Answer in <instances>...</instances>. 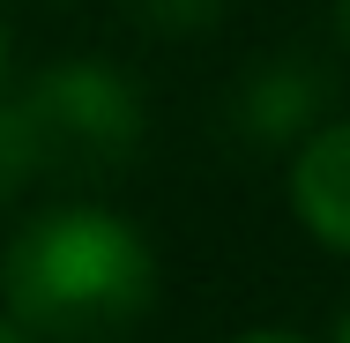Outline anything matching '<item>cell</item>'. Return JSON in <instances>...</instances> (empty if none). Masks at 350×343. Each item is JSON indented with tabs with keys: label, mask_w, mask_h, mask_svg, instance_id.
Listing matches in <instances>:
<instances>
[{
	"label": "cell",
	"mask_w": 350,
	"mask_h": 343,
	"mask_svg": "<svg viewBox=\"0 0 350 343\" xmlns=\"http://www.w3.org/2000/svg\"><path fill=\"white\" fill-rule=\"evenodd\" d=\"M0 298L30 343H120L157 298V262L112 209L60 202L8 239Z\"/></svg>",
	"instance_id": "6da1fadb"
},
{
	"label": "cell",
	"mask_w": 350,
	"mask_h": 343,
	"mask_svg": "<svg viewBox=\"0 0 350 343\" xmlns=\"http://www.w3.org/2000/svg\"><path fill=\"white\" fill-rule=\"evenodd\" d=\"M8 127L23 142L30 187L38 179H97V172H120L135 157L142 105L127 90V75L97 68V60H68V68H45L8 105Z\"/></svg>",
	"instance_id": "7a4b0ae2"
},
{
	"label": "cell",
	"mask_w": 350,
	"mask_h": 343,
	"mask_svg": "<svg viewBox=\"0 0 350 343\" xmlns=\"http://www.w3.org/2000/svg\"><path fill=\"white\" fill-rule=\"evenodd\" d=\"M291 209L313 239H328L336 254H350V120L336 127H313L298 142V164H291Z\"/></svg>",
	"instance_id": "3957f363"
},
{
	"label": "cell",
	"mask_w": 350,
	"mask_h": 343,
	"mask_svg": "<svg viewBox=\"0 0 350 343\" xmlns=\"http://www.w3.org/2000/svg\"><path fill=\"white\" fill-rule=\"evenodd\" d=\"M321 97H328V75L313 68V60H298V53H283V60L246 75V90H239V127L254 142H283V135H298V127H313Z\"/></svg>",
	"instance_id": "277c9868"
},
{
	"label": "cell",
	"mask_w": 350,
	"mask_h": 343,
	"mask_svg": "<svg viewBox=\"0 0 350 343\" xmlns=\"http://www.w3.org/2000/svg\"><path fill=\"white\" fill-rule=\"evenodd\" d=\"M216 8L224 0H135V15L157 30H202V23H216Z\"/></svg>",
	"instance_id": "5b68a950"
},
{
	"label": "cell",
	"mask_w": 350,
	"mask_h": 343,
	"mask_svg": "<svg viewBox=\"0 0 350 343\" xmlns=\"http://www.w3.org/2000/svg\"><path fill=\"white\" fill-rule=\"evenodd\" d=\"M23 187H30V164H23V142L8 127V105H0V202H15Z\"/></svg>",
	"instance_id": "8992f818"
},
{
	"label": "cell",
	"mask_w": 350,
	"mask_h": 343,
	"mask_svg": "<svg viewBox=\"0 0 350 343\" xmlns=\"http://www.w3.org/2000/svg\"><path fill=\"white\" fill-rule=\"evenodd\" d=\"M0 343H30V336H23V329H15V321H0Z\"/></svg>",
	"instance_id": "52a82bcc"
},
{
	"label": "cell",
	"mask_w": 350,
	"mask_h": 343,
	"mask_svg": "<svg viewBox=\"0 0 350 343\" xmlns=\"http://www.w3.org/2000/svg\"><path fill=\"white\" fill-rule=\"evenodd\" d=\"M239 343H306V336H239Z\"/></svg>",
	"instance_id": "ba28073f"
},
{
	"label": "cell",
	"mask_w": 350,
	"mask_h": 343,
	"mask_svg": "<svg viewBox=\"0 0 350 343\" xmlns=\"http://www.w3.org/2000/svg\"><path fill=\"white\" fill-rule=\"evenodd\" d=\"M343 45H350V0H343Z\"/></svg>",
	"instance_id": "9c48e42d"
},
{
	"label": "cell",
	"mask_w": 350,
	"mask_h": 343,
	"mask_svg": "<svg viewBox=\"0 0 350 343\" xmlns=\"http://www.w3.org/2000/svg\"><path fill=\"white\" fill-rule=\"evenodd\" d=\"M336 343H350V321H343V336H336Z\"/></svg>",
	"instance_id": "30bf717a"
}]
</instances>
